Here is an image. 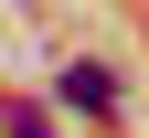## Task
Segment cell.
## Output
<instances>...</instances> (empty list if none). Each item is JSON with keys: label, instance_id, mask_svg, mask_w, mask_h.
<instances>
[{"label": "cell", "instance_id": "7a4b0ae2", "mask_svg": "<svg viewBox=\"0 0 149 138\" xmlns=\"http://www.w3.org/2000/svg\"><path fill=\"white\" fill-rule=\"evenodd\" d=\"M11 138H53V128H43V117H32V106H22V117H11Z\"/></svg>", "mask_w": 149, "mask_h": 138}, {"label": "cell", "instance_id": "6da1fadb", "mask_svg": "<svg viewBox=\"0 0 149 138\" xmlns=\"http://www.w3.org/2000/svg\"><path fill=\"white\" fill-rule=\"evenodd\" d=\"M64 106H117V85H107L96 64H64Z\"/></svg>", "mask_w": 149, "mask_h": 138}]
</instances>
